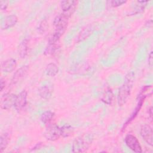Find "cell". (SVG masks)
<instances>
[{
  "label": "cell",
  "mask_w": 153,
  "mask_h": 153,
  "mask_svg": "<svg viewBox=\"0 0 153 153\" xmlns=\"http://www.w3.org/2000/svg\"><path fill=\"white\" fill-rule=\"evenodd\" d=\"M140 133L145 142L152 146L153 145V132L152 127L148 124H143L140 127Z\"/></svg>",
  "instance_id": "obj_7"
},
{
  "label": "cell",
  "mask_w": 153,
  "mask_h": 153,
  "mask_svg": "<svg viewBox=\"0 0 153 153\" xmlns=\"http://www.w3.org/2000/svg\"><path fill=\"white\" fill-rule=\"evenodd\" d=\"M54 113L50 111H47L44 112L40 117L41 121L46 125H50L51 124V122L53 121L54 117Z\"/></svg>",
  "instance_id": "obj_17"
},
{
  "label": "cell",
  "mask_w": 153,
  "mask_h": 153,
  "mask_svg": "<svg viewBox=\"0 0 153 153\" xmlns=\"http://www.w3.org/2000/svg\"><path fill=\"white\" fill-rule=\"evenodd\" d=\"M59 42H48V45L44 51V54L47 56H50L54 55L58 50L59 49Z\"/></svg>",
  "instance_id": "obj_15"
},
{
  "label": "cell",
  "mask_w": 153,
  "mask_h": 153,
  "mask_svg": "<svg viewBox=\"0 0 153 153\" xmlns=\"http://www.w3.org/2000/svg\"><path fill=\"white\" fill-rule=\"evenodd\" d=\"M38 93L42 99L48 100L53 93V85L50 83H46L39 87Z\"/></svg>",
  "instance_id": "obj_10"
},
{
  "label": "cell",
  "mask_w": 153,
  "mask_h": 153,
  "mask_svg": "<svg viewBox=\"0 0 153 153\" xmlns=\"http://www.w3.org/2000/svg\"><path fill=\"white\" fill-rule=\"evenodd\" d=\"M125 142L127 146L133 152L137 153L142 152V146L139 140L131 134H127L125 137Z\"/></svg>",
  "instance_id": "obj_6"
},
{
  "label": "cell",
  "mask_w": 153,
  "mask_h": 153,
  "mask_svg": "<svg viewBox=\"0 0 153 153\" xmlns=\"http://www.w3.org/2000/svg\"><path fill=\"white\" fill-rule=\"evenodd\" d=\"M101 100L105 104L111 105L114 101V95L112 91L109 88H107L103 91L102 97Z\"/></svg>",
  "instance_id": "obj_14"
},
{
  "label": "cell",
  "mask_w": 153,
  "mask_h": 153,
  "mask_svg": "<svg viewBox=\"0 0 153 153\" xmlns=\"http://www.w3.org/2000/svg\"><path fill=\"white\" fill-rule=\"evenodd\" d=\"M148 113H149V117H150L151 120H152V106H151V107L149 108Z\"/></svg>",
  "instance_id": "obj_28"
},
{
  "label": "cell",
  "mask_w": 153,
  "mask_h": 153,
  "mask_svg": "<svg viewBox=\"0 0 153 153\" xmlns=\"http://www.w3.org/2000/svg\"><path fill=\"white\" fill-rule=\"evenodd\" d=\"M28 51V41L25 39H23L19 44L18 48V53L19 56L23 59L27 54Z\"/></svg>",
  "instance_id": "obj_18"
},
{
  "label": "cell",
  "mask_w": 153,
  "mask_h": 153,
  "mask_svg": "<svg viewBox=\"0 0 153 153\" xmlns=\"http://www.w3.org/2000/svg\"><path fill=\"white\" fill-rule=\"evenodd\" d=\"M10 140L9 134L7 133L1 134L0 137V152L2 153L7 147Z\"/></svg>",
  "instance_id": "obj_20"
},
{
  "label": "cell",
  "mask_w": 153,
  "mask_h": 153,
  "mask_svg": "<svg viewBox=\"0 0 153 153\" xmlns=\"http://www.w3.org/2000/svg\"><path fill=\"white\" fill-rule=\"evenodd\" d=\"M107 2L109 3V5L112 7H118L126 4L127 1L124 0H113V1H108Z\"/></svg>",
  "instance_id": "obj_22"
},
{
  "label": "cell",
  "mask_w": 153,
  "mask_h": 153,
  "mask_svg": "<svg viewBox=\"0 0 153 153\" xmlns=\"http://www.w3.org/2000/svg\"><path fill=\"white\" fill-rule=\"evenodd\" d=\"M88 66L87 65H81V66H80L79 67H78V69L77 70L76 73H79V74H82V72H85L86 71H88Z\"/></svg>",
  "instance_id": "obj_24"
},
{
  "label": "cell",
  "mask_w": 153,
  "mask_h": 153,
  "mask_svg": "<svg viewBox=\"0 0 153 153\" xmlns=\"http://www.w3.org/2000/svg\"><path fill=\"white\" fill-rule=\"evenodd\" d=\"M48 22L46 20H43L41 21V22L39 24V27H38V31L39 33H44L48 28Z\"/></svg>",
  "instance_id": "obj_23"
},
{
  "label": "cell",
  "mask_w": 153,
  "mask_h": 153,
  "mask_svg": "<svg viewBox=\"0 0 153 153\" xmlns=\"http://www.w3.org/2000/svg\"><path fill=\"white\" fill-rule=\"evenodd\" d=\"M17 66V62L14 59H8L1 63V70L5 73L12 72Z\"/></svg>",
  "instance_id": "obj_13"
},
{
  "label": "cell",
  "mask_w": 153,
  "mask_h": 153,
  "mask_svg": "<svg viewBox=\"0 0 153 153\" xmlns=\"http://www.w3.org/2000/svg\"><path fill=\"white\" fill-rule=\"evenodd\" d=\"M151 86V85H146L144 87H143L142 90L140 91V93H139V96H138V101H137V105L135 107V109H134L133 113L131 114V116L130 117V118L128 119V120L126 121V123L125 124H124V126L121 129L122 131H124L126 128L127 127V126L136 118V117L137 115L139 112L140 111L142 106V105L144 102V100L146 97V96L145 95V91L149 89Z\"/></svg>",
  "instance_id": "obj_3"
},
{
  "label": "cell",
  "mask_w": 153,
  "mask_h": 153,
  "mask_svg": "<svg viewBox=\"0 0 153 153\" xmlns=\"http://www.w3.org/2000/svg\"><path fill=\"white\" fill-rule=\"evenodd\" d=\"M44 136L47 140L50 141H56L58 140L62 137L60 127L56 124L48 125L44 132Z\"/></svg>",
  "instance_id": "obj_4"
},
{
  "label": "cell",
  "mask_w": 153,
  "mask_h": 153,
  "mask_svg": "<svg viewBox=\"0 0 153 153\" xmlns=\"http://www.w3.org/2000/svg\"><path fill=\"white\" fill-rule=\"evenodd\" d=\"M152 63H153V56H152V51H151L149 54V57H148V65L151 68L152 66Z\"/></svg>",
  "instance_id": "obj_26"
},
{
  "label": "cell",
  "mask_w": 153,
  "mask_h": 153,
  "mask_svg": "<svg viewBox=\"0 0 153 153\" xmlns=\"http://www.w3.org/2000/svg\"><path fill=\"white\" fill-rule=\"evenodd\" d=\"M93 30H94V26L92 25H89L87 26L79 33V35L77 38L78 40V42L84 41V39H87L93 33Z\"/></svg>",
  "instance_id": "obj_16"
},
{
  "label": "cell",
  "mask_w": 153,
  "mask_h": 153,
  "mask_svg": "<svg viewBox=\"0 0 153 153\" xmlns=\"http://www.w3.org/2000/svg\"><path fill=\"white\" fill-rule=\"evenodd\" d=\"M17 95L11 93H7L3 94L1 97L0 100V106L2 109H9L12 106H14L16 99Z\"/></svg>",
  "instance_id": "obj_5"
},
{
  "label": "cell",
  "mask_w": 153,
  "mask_h": 153,
  "mask_svg": "<svg viewBox=\"0 0 153 153\" xmlns=\"http://www.w3.org/2000/svg\"><path fill=\"white\" fill-rule=\"evenodd\" d=\"M93 140V136L90 134H84L76 138L72 143L73 152H83L86 151Z\"/></svg>",
  "instance_id": "obj_2"
},
{
  "label": "cell",
  "mask_w": 153,
  "mask_h": 153,
  "mask_svg": "<svg viewBox=\"0 0 153 153\" xmlns=\"http://www.w3.org/2000/svg\"><path fill=\"white\" fill-rule=\"evenodd\" d=\"M77 5L76 1H62L60 2L61 8L63 13L65 14L69 17L72 15L75 10Z\"/></svg>",
  "instance_id": "obj_8"
},
{
  "label": "cell",
  "mask_w": 153,
  "mask_h": 153,
  "mask_svg": "<svg viewBox=\"0 0 153 153\" xmlns=\"http://www.w3.org/2000/svg\"><path fill=\"white\" fill-rule=\"evenodd\" d=\"M18 22L17 17L14 14H11L6 16L2 21L1 29H8L10 27H13Z\"/></svg>",
  "instance_id": "obj_12"
},
{
  "label": "cell",
  "mask_w": 153,
  "mask_h": 153,
  "mask_svg": "<svg viewBox=\"0 0 153 153\" xmlns=\"http://www.w3.org/2000/svg\"><path fill=\"white\" fill-rule=\"evenodd\" d=\"M9 2L8 1H0V8L1 11H5L8 6Z\"/></svg>",
  "instance_id": "obj_25"
},
{
  "label": "cell",
  "mask_w": 153,
  "mask_h": 153,
  "mask_svg": "<svg viewBox=\"0 0 153 153\" xmlns=\"http://www.w3.org/2000/svg\"><path fill=\"white\" fill-rule=\"evenodd\" d=\"M5 81L3 78H1L0 80V88H1V91H2L3 90V89L5 88Z\"/></svg>",
  "instance_id": "obj_27"
},
{
  "label": "cell",
  "mask_w": 153,
  "mask_h": 153,
  "mask_svg": "<svg viewBox=\"0 0 153 153\" xmlns=\"http://www.w3.org/2000/svg\"><path fill=\"white\" fill-rule=\"evenodd\" d=\"M29 71V66L24 65L18 69L13 75L11 79V83L15 84L22 80L27 75Z\"/></svg>",
  "instance_id": "obj_11"
},
{
  "label": "cell",
  "mask_w": 153,
  "mask_h": 153,
  "mask_svg": "<svg viewBox=\"0 0 153 153\" xmlns=\"http://www.w3.org/2000/svg\"><path fill=\"white\" fill-rule=\"evenodd\" d=\"M134 80V73L133 72H130L126 75L118 94L117 102L119 106L124 105L127 101L133 88Z\"/></svg>",
  "instance_id": "obj_1"
},
{
  "label": "cell",
  "mask_w": 153,
  "mask_h": 153,
  "mask_svg": "<svg viewBox=\"0 0 153 153\" xmlns=\"http://www.w3.org/2000/svg\"><path fill=\"white\" fill-rule=\"evenodd\" d=\"M61 134L63 137H67L71 136L74 131V128L69 124H65L60 127Z\"/></svg>",
  "instance_id": "obj_21"
},
{
  "label": "cell",
  "mask_w": 153,
  "mask_h": 153,
  "mask_svg": "<svg viewBox=\"0 0 153 153\" xmlns=\"http://www.w3.org/2000/svg\"><path fill=\"white\" fill-rule=\"evenodd\" d=\"M27 93L25 90H23L19 94L17 95L14 104V108L17 111L22 110L26 106L27 102Z\"/></svg>",
  "instance_id": "obj_9"
},
{
  "label": "cell",
  "mask_w": 153,
  "mask_h": 153,
  "mask_svg": "<svg viewBox=\"0 0 153 153\" xmlns=\"http://www.w3.org/2000/svg\"><path fill=\"white\" fill-rule=\"evenodd\" d=\"M45 71L47 75L49 76H54L59 72V68L56 64L50 63L47 65Z\"/></svg>",
  "instance_id": "obj_19"
}]
</instances>
